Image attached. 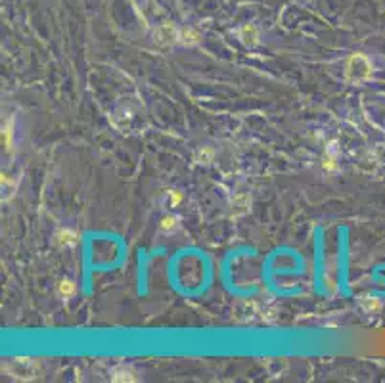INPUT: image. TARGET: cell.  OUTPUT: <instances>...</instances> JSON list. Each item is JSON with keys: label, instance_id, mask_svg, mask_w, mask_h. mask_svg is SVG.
I'll list each match as a JSON object with an SVG mask.
<instances>
[{"label": "cell", "instance_id": "9c48e42d", "mask_svg": "<svg viewBox=\"0 0 385 383\" xmlns=\"http://www.w3.org/2000/svg\"><path fill=\"white\" fill-rule=\"evenodd\" d=\"M111 381H136V375L132 370H128L125 366H119L111 372Z\"/></svg>", "mask_w": 385, "mask_h": 383}, {"label": "cell", "instance_id": "6da1fadb", "mask_svg": "<svg viewBox=\"0 0 385 383\" xmlns=\"http://www.w3.org/2000/svg\"><path fill=\"white\" fill-rule=\"evenodd\" d=\"M374 73L372 62L364 54H351L345 60V79L351 85H362Z\"/></svg>", "mask_w": 385, "mask_h": 383}, {"label": "cell", "instance_id": "ba28073f", "mask_svg": "<svg viewBox=\"0 0 385 383\" xmlns=\"http://www.w3.org/2000/svg\"><path fill=\"white\" fill-rule=\"evenodd\" d=\"M2 144H4L6 152H12V148H14V121L12 119L2 127Z\"/></svg>", "mask_w": 385, "mask_h": 383}, {"label": "cell", "instance_id": "7a4b0ae2", "mask_svg": "<svg viewBox=\"0 0 385 383\" xmlns=\"http://www.w3.org/2000/svg\"><path fill=\"white\" fill-rule=\"evenodd\" d=\"M155 43L161 44V46L178 43V29H176L172 23H165V25H161L159 29L155 31Z\"/></svg>", "mask_w": 385, "mask_h": 383}, {"label": "cell", "instance_id": "4fadbf2b", "mask_svg": "<svg viewBox=\"0 0 385 383\" xmlns=\"http://www.w3.org/2000/svg\"><path fill=\"white\" fill-rule=\"evenodd\" d=\"M213 159H215V150L213 148H207V146L202 148V150L198 152V155H196V161H198V163H202V165L211 163Z\"/></svg>", "mask_w": 385, "mask_h": 383}, {"label": "cell", "instance_id": "277c9868", "mask_svg": "<svg viewBox=\"0 0 385 383\" xmlns=\"http://www.w3.org/2000/svg\"><path fill=\"white\" fill-rule=\"evenodd\" d=\"M360 306L366 314H377L381 310V299H377L375 295H362L360 297Z\"/></svg>", "mask_w": 385, "mask_h": 383}, {"label": "cell", "instance_id": "7c38bea8", "mask_svg": "<svg viewBox=\"0 0 385 383\" xmlns=\"http://www.w3.org/2000/svg\"><path fill=\"white\" fill-rule=\"evenodd\" d=\"M178 226V219L174 215H165L159 222V230L161 232H172V230Z\"/></svg>", "mask_w": 385, "mask_h": 383}, {"label": "cell", "instance_id": "30bf717a", "mask_svg": "<svg viewBox=\"0 0 385 383\" xmlns=\"http://www.w3.org/2000/svg\"><path fill=\"white\" fill-rule=\"evenodd\" d=\"M178 43L186 44V46H194L200 43V33L194 29H180L178 31Z\"/></svg>", "mask_w": 385, "mask_h": 383}, {"label": "cell", "instance_id": "52a82bcc", "mask_svg": "<svg viewBox=\"0 0 385 383\" xmlns=\"http://www.w3.org/2000/svg\"><path fill=\"white\" fill-rule=\"evenodd\" d=\"M322 167L324 171L332 173L337 169V153H335V148L333 144H330V148H326V153H324V161H322Z\"/></svg>", "mask_w": 385, "mask_h": 383}, {"label": "cell", "instance_id": "3957f363", "mask_svg": "<svg viewBox=\"0 0 385 383\" xmlns=\"http://www.w3.org/2000/svg\"><path fill=\"white\" fill-rule=\"evenodd\" d=\"M56 241H58L60 247H73V245L79 243V234L71 228H62L58 230V234H56Z\"/></svg>", "mask_w": 385, "mask_h": 383}, {"label": "cell", "instance_id": "8fae6325", "mask_svg": "<svg viewBox=\"0 0 385 383\" xmlns=\"http://www.w3.org/2000/svg\"><path fill=\"white\" fill-rule=\"evenodd\" d=\"M182 199H184V196H182V192H178V190H167V196H165V201H167V207H178L182 203Z\"/></svg>", "mask_w": 385, "mask_h": 383}, {"label": "cell", "instance_id": "5bb4252c", "mask_svg": "<svg viewBox=\"0 0 385 383\" xmlns=\"http://www.w3.org/2000/svg\"><path fill=\"white\" fill-rule=\"evenodd\" d=\"M247 207H249V197H247L246 192H240V194L234 197V201H232V209L242 213V211H246Z\"/></svg>", "mask_w": 385, "mask_h": 383}, {"label": "cell", "instance_id": "5b68a950", "mask_svg": "<svg viewBox=\"0 0 385 383\" xmlns=\"http://www.w3.org/2000/svg\"><path fill=\"white\" fill-rule=\"evenodd\" d=\"M240 39H242V43L247 44V46H255V44L259 43V31H257L255 25H251V23L244 25V27L240 29Z\"/></svg>", "mask_w": 385, "mask_h": 383}, {"label": "cell", "instance_id": "9a60e30c", "mask_svg": "<svg viewBox=\"0 0 385 383\" xmlns=\"http://www.w3.org/2000/svg\"><path fill=\"white\" fill-rule=\"evenodd\" d=\"M2 190H4L8 196H12L14 190H16V182H12L8 175H2Z\"/></svg>", "mask_w": 385, "mask_h": 383}, {"label": "cell", "instance_id": "8992f818", "mask_svg": "<svg viewBox=\"0 0 385 383\" xmlns=\"http://www.w3.org/2000/svg\"><path fill=\"white\" fill-rule=\"evenodd\" d=\"M75 291H77V285L73 280H69V278L60 280V284H58V295L62 297V299H71V297L75 295Z\"/></svg>", "mask_w": 385, "mask_h": 383}]
</instances>
